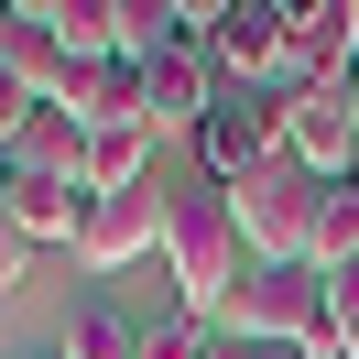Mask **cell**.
Masks as SVG:
<instances>
[{"label":"cell","instance_id":"obj_1","mask_svg":"<svg viewBox=\"0 0 359 359\" xmlns=\"http://www.w3.org/2000/svg\"><path fill=\"white\" fill-rule=\"evenodd\" d=\"M163 262H175V316H207L218 327L229 294L250 283V250H240V218H229V185H163Z\"/></svg>","mask_w":359,"mask_h":359},{"label":"cell","instance_id":"obj_2","mask_svg":"<svg viewBox=\"0 0 359 359\" xmlns=\"http://www.w3.org/2000/svg\"><path fill=\"white\" fill-rule=\"evenodd\" d=\"M316 207H327V185L305 175V163H250L240 185H229V218H240V250H250V272H294L316 250Z\"/></svg>","mask_w":359,"mask_h":359},{"label":"cell","instance_id":"obj_3","mask_svg":"<svg viewBox=\"0 0 359 359\" xmlns=\"http://www.w3.org/2000/svg\"><path fill=\"white\" fill-rule=\"evenodd\" d=\"M218 337H229V348H305V359H327V272H316V262L250 272V283L229 294Z\"/></svg>","mask_w":359,"mask_h":359},{"label":"cell","instance_id":"obj_4","mask_svg":"<svg viewBox=\"0 0 359 359\" xmlns=\"http://www.w3.org/2000/svg\"><path fill=\"white\" fill-rule=\"evenodd\" d=\"M250 163H283V88H229L196 131V175L207 185H240Z\"/></svg>","mask_w":359,"mask_h":359},{"label":"cell","instance_id":"obj_5","mask_svg":"<svg viewBox=\"0 0 359 359\" xmlns=\"http://www.w3.org/2000/svg\"><path fill=\"white\" fill-rule=\"evenodd\" d=\"M359 0H283V88H348Z\"/></svg>","mask_w":359,"mask_h":359},{"label":"cell","instance_id":"obj_6","mask_svg":"<svg viewBox=\"0 0 359 359\" xmlns=\"http://www.w3.org/2000/svg\"><path fill=\"white\" fill-rule=\"evenodd\" d=\"M283 153L305 163L316 185H348V163H359V109H348V88H283Z\"/></svg>","mask_w":359,"mask_h":359},{"label":"cell","instance_id":"obj_7","mask_svg":"<svg viewBox=\"0 0 359 359\" xmlns=\"http://www.w3.org/2000/svg\"><path fill=\"white\" fill-rule=\"evenodd\" d=\"M218 88H283V0H229V22L207 33Z\"/></svg>","mask_w":359,"mask_h":359},{"label":"cell","instance_id":"obj_8","mask_svg":"<svg viewBox=\"0 0 359 359\" xmlns=\"http://www.w3.org/2000/svg\"><path fill=\"white\" fill-rule=\"evenodd\" d=\"M218 66H207V44H175L163 66H142V131H207V109H218Z\"/></svg>","mask_w":359,"mask_h":359},{"label":"cell","instance_id":"obj_9","mask_svg":"<svg viewBox=\"0 0 359 359\" xmlns=\"http://www.w3.org/2000/svg\"><path fill=\"white\" fill-rule=\"evenodd\" d=\"M153 240H163V185H131V196H88V218H76V262H88V272L142 262Z\"/></svg>","mask_w":359,"mask_h":359},{"label":"cell","instance_id":"obj_10","mask_svg":"<svg viewBox=\"0 0 359 359\" xmlns=\"http://www.w3.org/2000/svg\"><path fill=\"white\" fill-rule=\"evenodd\" d=\"M0 207H11V229H22V240H66V250H76V218H88V196H76V185L22 175V163L0 175Z\"/></svg>","mask_w":359,"mask_h":359},{"label":"cell","instance_id":"obj_11","mask_svg":"<svg viewBox=\"0 0 359 359\" xmlns=\"http://www.w3.org/2000/svg\"><path fill=\"white\" fill-rule=\"evenodd\" d=\"M0 76H22L33 98H55L66 55H55V33H44V0H0Z\"/></svg>","mask_w":359,"mask_h":359},{"label":"cell","instance_id":"obj_12","mask_svg":"<svg viewBox=\"0 0 359 359\" xmlns=\"http://www.w3.org/2000/svg\"><path fill=\"white\" fill-rule=\"evenodd\" d=\"M131 185H153V131H88V163H76V196H131Z\"/></svg>","mask_w":359,"mask_h":359},{"label":"cell","instance_id":"obj_13","mask_svg":"<svg viewBox=\"0 0 359 359\" xmlns=\"http://www.w3.org/2000/svg\"><path fill=\"white\" fill-rule=\"evenodd\" d=\"M44 33L66 66H109L120 55V0H44Z\"/></svg>","mask_w":359,"mask_h":359},{"label":"cell","instance_id":"obj_14","mask_svg":"<svg viewBox=\"0 0 359 359\" xmlns=\"http://www.w3.org/2000/svg\"><path fill=\"white\" fill-rule=\"evenodd\" d=\"M11 163H22V175L76 185V163H88V131H76L66 109H33V120H22V142H11Z\"/></svg>","mask_w":359,"mask_h":359},{"label":"cell","instance_id":"obj_15","mask_svg":"<svg viewBox=\"0 0 359 359\" xmlns=\"http://www.w3.org/2000/svg\"><path fill=\"white\" fill-rule=\"evenodd\" d=\"M55 359H142V316H120V305H76L66 316V337H55Z\"/></svg>","mask_w":359,"mask_h":359},{"label":"cell","instance_id":"obj_16","mask_svg":"<svg viewBox=\"0 0 359 359\" xmlns=\"http://www.w3.org/2000/svg\"><path fill=\"white\" fill-rule=\"evenodd\" d=\"M175 44H185L175 0H120V66H163Z\"/></svg>","mask_w":359,"mask_h":359},{"label":"cell","instance_id":"obj_17","mask_svg":"<svg viewBox=\"0 0 359 359\" xmlns=\"http://www.w3.org/2000/svg\"><path fill=\"white\" fill-rule=\"evenodd\" d=\"M316 272H348L359 262V185H327V207H316Z\"/></svg>","mask_w":359,"mask_h":359},{"label":"cell","instance_id":"obj_18","mask_svg":"<svg viewBox=\"0 0 359 359\" xmlns=\"http://www.w3.org/2000/svg\"><path fill=\"white\" fill-rule=\"evenodd\" d=\"M229 337L207 327V316H153V327H142V359H218Z\"/></svg>","mask_w":359,"mask_h":359},{"label":"cell","instance_id":"obj_19","mask_svg":"<svg viewBox=\"0 0 359 359\" xmlns=\"http://www.w3.org/2000/svg\"><path fill=\"white\" fill-rule=\"evenodd\" d=\"M327 359H359V262L327 272Z\"/></svg>","mask_w":359,"mask_h":359},{"label":"cell","instance_id":"obj_20","mask_svg":"<svg viewBox=\"0 0 359 359\" xmlns=\"http://www.w3.org/2000/svg\"><path fill=\"white\" fill-rule=\"evenodd\" d=\"M33 109H44V98H33L22 76H0V163H11V142H22V120H33Z\"/></svg>","mask_w":359,"mask_h":359},{"label":"cell","instance_id":"obj_21","mask_svg":"<svg viewBox=\"0 0 359 359\" xmlns=\"http://www.w3.org/2000/svg\"><path fill=\"white\" fill-rule=\"evenodd\" d=\"M240 359H305V348H240Z\"/></svg>","mask_w":359,"mask_h":359},{"label":"cell","instance_id":"obj_22","mask_svg":"<svg viewBox=\"0 0 359 359\" xmlns=\"http://www.w3.org/2000/svg\"><path fill=\"white\" fill-rule=\"evenodd\" d=\"M348 109H359V66H348Z\"/></svg>","mask_w":359,"mask_h":359},{"label":"cell","instance_id":"obj_23","mask_svg":"<svg viewBox=\"0 0 359 359\" xmlns=\"http://www.w3.org/2000/svg\"><path fill=\"white\" fill-rule=\"evenodd\" d=\"M348 185H359V163H348Z\"/></svg>","mask_w":359,"mask_h":359},{"label":"cell","instance_id":"obj_24","mask_svg":"<svg viewBox=\"0 0 359 359\" xmlns=\"http://www.w3.org/2000/svg\"><path fill=\"white\" fill-rule=\"evenodd\" d=\"M44 359H55V348H44Z\"/></svg>","mask_w":359,"mask_h":359}]
</instances>
